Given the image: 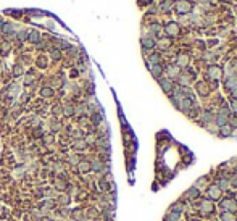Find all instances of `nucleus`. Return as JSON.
Wrapping results in <instances>:
<instances>
[{
	"label": "nucleus",
	"mask_w": 237,
	"mask_h": 221,
	"mask_svg": "<svg viewBox=\"0 0 237 221\" xmlns=\"http://www.w3.org/2000/svg\"><path fill=\"white\" fill-rule=\"evenodd\" d=\"M221 208H223L224 211H231V213H236L237 211V202L234 199H224L221 200Z\"/></svg>",
	"instance_id": "obj_1"
},
{
	"label": "nucleus",
	"mask_w": 237,
	"mask_h": 221,
	"mask_svg": "<svg viewBox=\"0 0 237 221\" xmlns=\"http://www.w3.org/2000/svg\"><path fill=\"white\" fill-rule=\"evenodd\" d=\"M192 10V3L187 2V0H177L176 3V11L179 15H184V13H189Z\"/></svg>",
	"instance_id": "obj_2"
},
{
	"label": "nucleus",
	"mask_w": 237,
	"mask_h": 221,
	"mask_svg": "<svg viewBox=\"0 0 237 221\" xmlns=\"http://www.w3.org/2000/svg\"><path fill=\"white\" fill-rule=\"evenodd\" d=\"M207 194H208V199H210V200H219V199H221V194H223V191H221V189L216 186V184H211V186L208 187Z\"/></svg>",
	"instance_id": "obj_3"
},
{
	"label": "nucleus",
	"mask_w": 237,
	"mask_h": 221,
	"mask_svg": "<svg viewBox=\"0 0 237 221\" xmlns=\"http://www.w3.org/2000/svg\"><path fill=\"white\" fill-rule=\"evenodd\" d=\"M160 86H161V89H163V92H166L168 95H171V92L174 90V84H173V79H168V78H165V79H160Z\"/></svg>",
	"instance_id": "obj_4"
},
{
	"label": "nucleus",
	"mask_w": 237,
	"mask_h": 221,
	"mask_svg": "<svg viewBox=\"0 0 237 221\" xmlns=\"http://www.w3.org/2000/svg\"><path fill=\"white\" fill-rule=\"evenodd\" d=\"M200 210H203L205 213H211L213 210H215V203H213V200L203 199L202 202H200Z\"/></svg>",
	"instance_id": "obj_5"
},
{
	"label": "nucleus",
	"mask_w": 237,
	"mask_h": 221,
	"mask_svg": "<svg viewBox=\"0 0 237 221\" xmlns=\"http://www.w3.org/2000/svg\"><path fill=\"white\" fill-rule=\"evenodd\" d=\"M165 31H166V34H168V35L174 37V35H177V34H179V26H177L174 21H171V23H168V24H166V27H165Z\"/></svg>",
	"instance_id": "obj_6"
},
{
	"label": "nucleus",
	"mask_w": 237,
	"mask_h": 221,
	"mask_svg": "<svg viewBox=\"0 0 237 221\" xmlns=\"http://www.w3.org/2000/svg\"><path fill=\"white\" fill-rule=\"evenodd\" d=\"M157 44H155V39L150 37V35H145V37H142V47H144L145 50H150L153 49Z\"/></svg>",
	"instance_id": "obj_7"
},
{
	"label": "nucleus",
	"mask_w": 237,
	"mask_h": 221,
	"mask_svg": "<svg viewBox=\"0 0 237 221\" xmlns=\"http://www.w3.org/2000/svg\"><path fill=\"white\" fill-rule=\"evenodd\" d=\"M150 73H152L153 78L161 79V74H163V66H161V65H152V66H150Z\"/></svg>",
	"instance_id": "obj_8"
},
{
	"label": "nucleus",
	"mask_w": 237,
	"mask_h": 221,
	"mask_svg": "<svg viewBox=\"0 0 237 221\" xmlns=\"http://www.w3.org/2000/svg\"><path fill=\"white\" fill-rule=\"evenodd\" d=\"M208 76L211 78V79H219L221 78V68L219 66H210V68H208Z\"/></svg>",
	"instance_id": "obj_9"
},
{
	"label": "nucleus",
	"mask_w": 237,
	"mask_h": 221,
	"mask_svg": "<svg viewBox=\"0 0 237 221\" xmlns=\"http://www.w3.org/2000/svg\"><path fill=\"white\" fill-rule=\"evenodd\" d=\"M189 61H190V58H189V55H179L177 57V60H176V66L177 68H184V66H187L189 65Z\"/></svg>",
	"instance_id": "obj_10"
},
{
	"label": "nucleus",
	"mask_w": 237,
	"mask_h": 221,
	"mask_svg": "<svg viewBox=\"0 0 237 221\" xmlns=\"http://www.w3.org/2000/svg\"><path fill=\"white\" fill-rule=\"evenodd\" d=\"M166 73H168V79H173V78H177L179 76V68H177L176 65H169L166 68Z\"/></svg>",
	"instance_id": "obj_11"
},
{
	"label": "nucleus",
	"mask_w": 237,
	"mask_h": 221,
	"mask_svg": "<svg viewBox=\"0 0 237 221\" xmlns=\"http://www.w3.org/2000/svg\"><path fill=\"white\" fill-rule=\"evenodd\" d=\"M219 136L221 137H229V136H232V128H231V124H224V126H221L219 128Z\"/></svg>",
	"instance_id": "obj_12"
},
{
	"label": "nucleus",
	"mask_w": 237,
	"mask_h": 221,
	"mask_svg": "<svg viewBox=\"0 0 237 221\" xmlns=\"http://www.w3.org/2000/svg\"><path fill=\"white\" fill-rule=\"evenodd\" d=\"M185 195H187V199H192V200L199 199V197H200V191H199V187H190L187 192H185Z\"/></svg>",
	"instance_id": "obj_13"
},
{
	"label": "nucleus",
	"mask_w": 237,
	"mask_h": 221,
	"mask_svg": "<svg viewBox=\"0 0 237 221\" xmlns=\"http://www.w3.org/2000/svg\"><path fill=\"white\" fill-rule=\"evenodd\" d=\"M224 86H226V89L232 90L237 86V76H229L226 79V82H224Z\"/></svg>",
	"instance_id": "obj_14"
},
{
	"label": "nucleus",
	"mask_w": 237,
	"mask_h": 221,
	"mask_svg": "<svg viewBox=\"0 0 237 221\" xmlns=\"http://www.w3.org/2000/svg\"><path fill=\"white\" fill-rule=\"evenodd\" d=\"M219 218H221V221H237V216L231 211H223Z\"/></svg>",
	"instance_id": "obj_15"
},
{
	"label": "nucleus",
	"mask_w": 237,
	"mask_h": 221,
	"mask_svg": "<svg viewBox=\"0 0 237 221\" xmlns=\"http://www.w3.org/2000/svg\"><path fill=\"white\" fill-rule=\"evenodd\" d=\"M213 121H215V123H216V124H218L219 128H221V126L227 124L229 118H227V116H224V115H219V113H218V115H216V118H215V120H213Z\"/></svg>",
	"instance_id": "obj_16"
},
{
	"label": "nucleus",
	"mask_w": 237,
	"mask_h": 221,
	"mask_svg": "<svg viewBox=\"0 0 237 221\" xmlns=\"http://www.w3.org/2000/svg\"><path fill=\"white\" fill-rule=\"evenodd\" d=\"M202 120H203V124H208L215 120V116L211 115V112H203L202 113Z\"/></svg>",
	"instance_id": "obj_17"
},
{
	"label": "nucleus",
	"mask_w": 237,
	"mask_h": 221,
	"mask_svg": "<svg viewBox=\"0 0 237 221\" xmlns=\"http://www.w3.org/2000/svg\"><path fill=\"white\" fill-rule=\"evenodd\" d=\"M148 60H150V63H152V65H160L161 57H160V53H152Z\"/></svg>",
	"instance_id": "obj_18"
},
{
	"label": "nucleus",
	"mask_w": 237,
	"mask_h": 221,
	"mask_svg": "<svg viewBox=\"0 0 237 221\" xmlns=\"http://www.w3.org/2000/svg\"><path fill=\"white\" fill-rule=\"evenodd\" d=\"M171 7H173V0H165V2H161L160 8H161V11H168Z\"/></svg>",
	"instance_id": "obj_19"
},
{
	"label": "nucleus",
	"mask_w": 237,
	"mask_h": 221,
	"mask_svg": "<svg viewBox=\"0 0 237 221\" xmlns=\"http://www.w3.org/2000/svg\"><path fill=\"white\" fill-rule=\"evenodd\" d=\"M29 41L34 42V44H35V42H39V41H41V34H39L37 31H32V33L29 34Z\"/></svg>",
	"instance_id": "obj_20"
},
{
	"label": "nucleus",
	"mask_w": 237,
	"mask_h": 221,
	"mask_svg": "<svg viewBox=\"0 0 237 221\" xmlns=\"http://www.w3.org/2000/svg\"><path fill=\"white\" fill-rule=\"evenodd\" d=\"M216 186H218V187L221 189V191H226V189L229 187V181H227V179H219Z\"/></svg>",
	"instance_id": "obj_21"
},
{
	"label": "nucleus",
	"mask_w": 237,
	"mask_h": 221,
	"mask_svg": "<svg viewBox=\"0 0 237 221\" xmlns=\"http://www.w3.org/2000/svg\"><path fill=\"white\" fill-rule=\"evenodd\" d=\"M41 94L44 97H50V95H53V89H50V87H44L41 90Z\"/></svg>",
	"instance_id": "obj_22"
},
{
	"label": "nucleus",
	"mask_w": 237,
	"mask_h": 221,
	"mask_svg": "<svg viewBox=\"0 0 237 221\" xmlns=\"http://www.w3.org/2000/svg\"><path fill=\"white\" fill-rule=\"evenodd\" d=\"M150 31H152V33H160L161 26L158 24V23H153V24H150ZM152 33H150V34H152Z\"/></svg>",
	"instance_id": "obj_23"
},
{
	"label": "nucleus",
	"mask_w": 237,
	"mask_h": 221,
	"mask_svg": "<svg viewBox=\"0 0 237 221\" xmlns=\"http://www.w3.org/2000/svg\"><path fill=\"white\" fill-rule=\"evenodd\" d=\"M2 27H3V33H5V34L11 33V31L15 29V26H13V24H10V23H7V24H3Z\"/></svg>",
	"instance_id": "obj_24"
},
{
	"label": "nucleus",
	"mask_w": 237,
	"mask_h": 221,
	"mask_svg": "<svg viewBox=\"0 0 237 221\" xmlns=\"http://www.w3.org/2000/svg\"><path fill=\"white\" fill-rule=\"evenodd\" d=\"M179 220V215H177V213H174V211H171L168 215V218H166V221H177Z\"/></svg>",
	"instance_id": "obj_25"
},
{
	"label": "nucleus",
	"mask_w": 237,
	"mask_h": 221,
	"mask_svg": "<svg viewBox=\"0 0 237 221\" xmlns=\"http://www.w3.org/2000/svg\"><path fill=\"white\" fill-rule=\"evenodd\" d=\"M79 169H81L82 173H87L89 169H90V165L89 163H81V165H79Z\"/></svg>",
	"instance_id": "obj_26"
},
{
	"label": "nucleus",
	"mask_w": 237,
	"mask_h": 221,
	"mask_svg": "<svg viewBox=\"0 0 237 221\" xmlns=\"http://www.w3.org/2000/svg\"><path fill=\"white\" fill-rule=\"evenodd\" d=\"M231 112L237 115V98H234V100L231 102Z\"/></svg>",
	"instance_id": "obj_27"
},
{
	"label": "nucleus",
	"mask_w": 237,
	"mask_h": 221,
	"mask_svg": "<svg viewBox=\"0 0 237 221\" xmlns=\"http://www.w3.org/2000/svg\"><path fill=\"white\" fill-rule=\"evenodd\" d=\"M218 113H219V115H224V116L229 118V108H227V106H221V110H219Z\"/></svg>",
	"instance_id": "obj_28"
},
{
	"label": "nucleus",
	"mask_w": 237,
	"mask_h": 221,
	"mask_svg": "<svg viewBox=\"0 0 237 221\" xmlns=\"http://www.w3.org/2000/svg\"><path fill=\"white\" fill-rule=\"evenodd\" d=\"M90 168H92L94 171H100V169H102V165L98 163V161H94V163L90 165Z\"/></svg>",
	"instance_id": "obj_29"
},
{
	"label": "nucleus",
	"mask_w": 237,
	"mask_h": 221,
	"mask_svg": "<svg viewBox=\"0 0 237 221\" xmlns=\"http://www.w3.org/2000/svg\"><path fill=\"white\" fill-rule=\"evenodd\" d=\"M52 58H55V60H58V58H60V52H58L57 49L52 50Z\"/></svg>",
	"instance_id": "obj_30"
},
{
	"label": "nucleus",
	"mask_w": 237,
	"mask_h": 221,
	"mask_svg": "<svg viewBox=\"0 0 237 221\" xmlns=\"http://www.w3.org/2000/svg\"><path fill=\"white\" fill-rule=\"evenodd\" d=\"M65 115H68V116L73 115V108H71V106H66L65 108Z\"/></svg>",
	"instance_id": "obj_31"
},
{
	"label": "nucleus",
	"mask_w": 237,
	"mask_h": 221,
	"mask_svg": "<svg viewBox=\"0 0 237 221\" xmlns=\"http://www.w3.org/2000/svg\"><path fill=\"white\" fill-rule=\"evenodd\" d=\"M13 73L15 74H21V66H16V68L13 69Z\"/></svg>",
	"instance_id": "obj_32"
},
{
	"label": "nucleus",
	"mask_w": 237,
	"mask_h": 221,
	"mask_svg": "<svg viewBox=\"0 0 237 221\" xmlns=\"http://www.w3.org/2000/svg\"><path fill=\"white\" fill-rule=\"evenodd\" d=\"M18 37H19V39H21V41H23V39H26V37H27V35H26V33H21V34H19V35H18Z\"/></svg>",
	"instance_id": "obj_33"
},
{
	"label": "nucleus",
	"mask_w": 237,
	"mask_h": 221,
	"mask_svg": "<svg viewBox=\"0 0 237 221\" xmlns=\"http://www.w3.org/2000/svg\"><path fill=\"white\" fill-rule=\"evenodd\" d=\"M231 92H232V95H234V97H237V86H236V87L231 90Z\"/></svg>",
	"instance_id": "obj_34"
},
{
	"label": "nucleus",
	"mask_w": 237,
	"mask_h": 221,
	"mask_svg": "<svg viewBox=\"0 0 237 221\" xmlns=\"http://www.w3.org/2000/svg\"><path fill=\"white\" fill-rule=\"evenodd\" d=\"M2 26H3V21H2V19H0V27H2Z\"/></svg>",
	"instance_id": "obj_35"
},
{
	"label": "nucleus",
	"mask_w": 237,
	"mask_h": 221,
	"mask_svg": "<svg viewBox=\"0 0 237 221\" xmlns=\"http://www.w3.org/2000/svg\"><path fill=\"white\" fill-rule=\"evenodd\" d=\"M190 221H200V220H190Z\"/></svg>",
	"instance_id": "obj_36"
}]
</instances>
